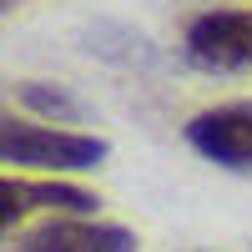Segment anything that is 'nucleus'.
I'll use <instances>...</instances> for the list:
<instances>
[{
  "label": "nucleus",
  "mask_w": 252,
  "mask_h": 252,
  "mask_svg": "<svg viewBox=\"0 0 252 252\" xmlns=\"http://www.w3.org/2000/svg\"><path fill=\"white\" fill-rule=\"evenodd\" d=\"M111 146L101 136L81 131H56V126H31V121H5L0 131V157L5 166H56V172H91L106 161Z\"/></svg>",
  "instance_id": "nucleus-1"
},
{
  "label": "nucleus",
  "mask_w": 252,
  "mask_h": 252,
  "mask_svg": "<svg viewBox=\"0 0 252 252\" xmlns=\"http://www.w3.org/2000/svg\"><path fill=\"white\" fill-rule=\"evenodd\" d=\"M0 202H5V227L31 207H56V212H91L96 207V197L71 182H15V177L0 182Z\"/></svg>",
  "instance_id": "nucleus-5"
},
{
  "label": "nucleus",
  "mask_w": 252,
  "mask_h": 252,
  "mask_svg": "<svg viewBox=\"0 0 252 252\" xmlns=\"http://www.w3.org/2000/svg\"><path fill=\"white\" fill-rule=\"evenodd\" d=\"M187 56L202 71L252 66V10H207L187 26Z\"/></svg>",
  "instance_id": "nucleus-2"
},
{
  "label": "nucleus",
  "mask_w": 252,
  "mask_h": 252,
  "mask_svg": "<svg viewBox=\"0 0 252 252\" xmlns=\"http://www.w3.org/2000/svg\"><path fill=\"white\" fill-rule=\"evenodd\" d=\"M15 252H136V237L116 222H86V217H51L31 227L15 242Z\"/></svg>",
  "instance_id": "nucleus-4"
},
{
  "label": "nucleus",
  "mask_w": 252,
  "mask_h": 252,
  "mask_svg": "<svg viewBox=\"0 0 252 252\" xmlns=\"http://www.w3.org/2000/svg\"><path fill=\"white\" fill-rule=\"evenodd\" d=\"M20 101H26V106H35V111H46V116H66V121H76V116H81V106H76L71 96L46 91L40 81H26V86H20Z\"/></svg>",
  "instance_id": "nucleus-6"
},
{
  "label": "nucleus",
  "mask_w": 252,
  "mask_h": 252,
  "mask_svg": "<svg viewBox=\"0 0 252 252\" xmlns=\"http://www.w3.org/2000/svg\"><path fill=\"white\" fill-rule=\"evenodd\" d=\"M187 141L217 166H237V172L252 166V101H232V106H212L192 116Z\"/></svg>",
  "instance_id": "nucleus-3"
}]
</instances>
